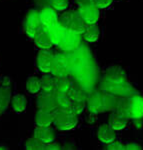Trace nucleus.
<instances>
[{
	"instance_id": "nucleus-39",
	"label": "nucleus",
	"mask_w": 143,
	"mask_h": 150,
	"mask_svg": "<svg viewBox=\"0 0 143 150\" xmlns=\"http://www.w3.org/2000/svg\"><path fill=\"white\" fill-rule=\"evenodd\" d=\"M8 149V147L7 146H4V145H0V150H6Z\"/></svg>"
},
{
	"instance_id": "nucleus-23",
	"label": "nucleus",
	"mask_w": 143,
	"mask_h": 150,
	"mask_svg": "<svg viewBox=\"0 0 143 150\" xmlns=\"http://www.w3.org/2000/svg\"><path fill=\"white\" fill-rule=\"evenodd\" d=\"M68 95L71 98L72 102H86L87 96L88 93L86 91H84L83 89H81L80 87H78L75 83H73V85L71 86V88L68 91Z\"/></svg>"
},
{
	"instance_id": "nucleus-29",
	"label": "nucleus",
	"mask_w": 143,
	"mask_h": 150,
	"mask_svg": "<svg viewBox=\"0 0 143 150\" xmlns=\"http://www.w3.org/2000/svg\"><path fill=\"white\" fill-rule=\"evenodd\" d=\"M24 146L27 150H44L45 144L41 142L38 138H36L35 136H33L26 140Z\"/></svg>"
},
{
	"instance_id": "nucleus-21",
	"label": "nucleus",
	"mask_w": 143,
	"mask_h": 150,
	"mask_svg": "<svg viewBox=\"0 0 143 150\" xmlns=\"http://www.w3.org/2000/svg\"><path fill=\"white\" fill-rule=\"evenodd\" d=\"M41 91L43 92H55L56 87V77L53 75H49L48 73H44L40 78Z\"/></svg>"
},
{
	"instance_id": "nucleus-2",
	"label": "nucleus",
	"mask_w": 143,
	"mask_h": 150,
	"mask_svg": "<svg viewBox=\"0 0 143 150\" xmlns=\"http://www.w3.org/2000/svg\"><path fill=\"white\" fill-rule=\"evenodd\" d=\"M99 89L116 97H130L138 92L128 81L125 71L119 66L108 67L99 80Z\"/></svg>"
},
{
	"instance_id": "nucleus-26",
	"label": "nucleus",
	"mask_w": 143,
	"mask_h": 150,
	"mask_svg": "<svg viewBox=\"0 0 143 150\" xmlns=\"http://www.w3.org/2000/svg\"><path fill=\"white\" fill-rule=\"evenodd\" d=\"M74 82L70 78V76H62V77H56V87L55 91L59 92H68L71 86L73 85Z\"/></svg>"
},
{
	"instance_id": "nucleus-22",
	"label": "nucleus",
	"mask_w": 143,
	"mask_h": 150,
	"mask_svg": "<svg viewBox=\"0 0 143 150\" xmlns=\"http://www.w3.org/2000/svg\"><path fill=\"white\" fill-rule=\"evenodd\" d=\"M46 30H47L48 34H49V37L52 41L53 45H57L58 46V44L60 43V41H61L63 37L65 29L63 28L59 23H56L55 25H53L52 27L46 29Z\"/></svg>"
},
{
	"instance_id": "nucleus-27",
	"label": "nucleus",
	"mask_w": 143,
	"mask_h": 150,
	"mask_svg": "<svg viewBox=\"0 0 143 150\" xmlns=\"http://www.w3.org/2000/svg\"><path fill=\"white\" fill-rule=\"evenodd\" d=\"M55 97H56L58 108H70L72 104V100L68 95V92L55 91Z\"/></svg>"
},
{
	"instance_id": "nucleus-30",
	"label": "nucleus",
	"mask_w": 143,
	"mask_h": 150,
	"mask_svg": "<svg viewBox=\"0 0 143 150\" xmlns=\"http://www.w3.org/2000/svg\"><path fill=\"white\" fill-rule=\"evenodd\" d=\"M72 14H73V11H65L60 16H58V23L64 29H69Z\"/></svg>"
},
{
	"instance_id": "nucleus-6",
	"label": "nucleus",
	"mask_w": 143,
	"mask_h": 150,
	"mask_svg": "<svg viewBox=\"0 0 143 150\" xmlns=\"http://www.w3.org/2000/svg\"><path fill=\"white\" fill-rule=\"evenodd\" d=\"M42 26H41L39 11L35 10V9L28 11L25 18H24V22H23V28L26 35L30 38H34L37 31Z\"/></svg>"
},
{
	"instance_id": "nucleus-28",
	"label": "nucleus",
	"mask_w": 143,
	"mask_h": 150,
	"mask_svg": "<svg viewBox=\"0 0 143 150\" xmlns=\"http://www.w3.org/2000/svg\"><path fill=\"white\" fill-rule=\"evenodd\" d=\"M26 89L29 93L36 94L41 90V84L40 79L36 76H30L28 77L27 81H26Z\"/></svg>"
},
{
	"instance_id": "nucleus-10",
	"label": "nucleus",
	"mask_w": 143,
	"mask_h": 150,
	"mask_svg": "<svg viewBox=\"0 0 143 150\" xmlns=\"http://www.w3.org/2000/svg\"><path fill=\"white\" fill-rule=\"evenodd\" d=\"M41 26L44 29H48L58 23L57 12L52 6H45L39 10Z\"/></svg>"
},
{
	"instance_id": "nucleus-35",
	"label": "nucleus",
	"mask_w": 143,
	"mask_h": 150,
	"mask_svg": "<svg viewBox=\"0 0 143 150\" xmlns=\"http://www.w3.org/2000/svg\"><path fill=\"white\" fill-rule=\"evenodd\" d=\"M33 1H34L35 5L40 9L45 6L51 5V0H33Z\"/></svg>"
},
{
	"instance_id": "nucleus-24",
	"label": "nucleus",
	"mask_w": 143,
	"mask_h": 150,
	"mask_svg": "<svg viewBox=\"0 0 143 150\" xmlns=\"http://www.w3.org/2000/svg\"><path fill=\"white\" fill-rule=\"evenodd\" d=\"M82 35L86 42H96L100 35L99 27L96 24H87V27Z\"/></svg>"
},
{
	"instance_id": "nucleus-32",
	"label": "nucleus",
	"mask_w": 143,
	"mask_h": 150,
	"mask_svg": "<svg viewBox=\"0 0 143 150\" xmlns=\"http://www.w3.org/2000/svg\"><path fill=\"white\" fill-rule=\"evenodd\" d=\"M85 106H86V102H78V101H76V102H72L70 108L77 115H80L84 111V109H85Z\"/></svg>"
},
{
	"instance_id": "nucleus-38",
	"label": "nucleus",
	"mask_w": 143,
	"mask_h": 150,
	"mask_svg": "<svg viewBox=\"0 0 143 150\" xmlns=\"http://www.w3.org/2000/svg\"><path fill=\"white\" fill-rule=\"evenodd\" d=\"M142 147L137 143H128L125 145V150H141Z\"/></svg>"
},
{
	"instance_id": "nucleus-36",
	"label": "nucleus",
	"mask_w": 143,
	"mask_h": 150,
	"mask_svg": "<svg viewBox=\"0 0 143 150\" xmlns=\"http://www.w3.org/2000/svg\"><path fill=\"white\" fill-rule=\"evenodd\" d=\"M60 149H62V147L58 143H55L54 141L45 144L44 146V150H60Z\"/></svg>"
},
{
	"instance_id": "nucleus-19",
	"label": "nucleus",
	"mask_w": 143,
	"mask_h": 150,
	"mask_svg": "<svg viewBox=\"0 0 143 150\" xmlns=\"http://www.w3.org/2000/svg\"><path fill=\"white\" fill-rule=\"evenodd\" d=\"M11 89L8 85L0 87V116L5 112L11 102Z\"/></svg>"
},
{
	"instance_id": "nucleus-11",
	"label": "nucleus",
	"mask_w": 143,
	"mask_h": 150,
	"mask_svg": "<svg viewBox=\"0 0 143 150\" xmlns=\"http://www.w3.org/2000/svg\"><path fill=\"white\" fill-rule=\"evenodd\" d=\"M130 116L133 120H140L143 118V96L139 93L129 97Z\"/></svg>"
},
{
	"instance_id": "nucleus-15",
	"label": "nucleus",
	"mask_w": 143,
	"mask_h": 150,
	"mask_svg": "<svg viewBox=\"0 0 143 150\" xmlns=\"http://www.w3.org/2000/svg\"><path fill=\"white\" fill-rule=\"evenodd\" d=\"M86 27H87V23L81 16V14L79 13V11L78 10L73 11L71 22H70V26H69L70 30L82 35L84 33V31H85Z\"/></svg>"
},
{
	"instance_id": "nucleus-37",
	"label": "nucleus",
	"mask_w": 143,
	"mask_h": 150,
	"mask_svg": "<svg viewBox=\"0 0 143 150\" xmlns=\"http://www.w3.org/2000/svg\"><path fill=\"white\" fill-rule=\"evenodd\" d=\"M77 6L82 7V6H86V5H90V4H94L93 0H75Z\"/></svg>"
},
{
	"instance_id": "nucleus-33",
	"label": "nucleus",
	"mask_w": 143,
	"mask_h": 150,
	"mask_svg": "<svg viewBox=\"0 0 143 150\" xmlns=\"http://www.w3.org/2000/svg\"><path fill=\"white\" fill-rule=\"evenodd\" d=\"M108 150H125V145L123 143H121L119 141H112L111 143L107 144L106 147Z\"/></svg>"
},
{
	"instance_id": "nucleus-9",
	"label": "nucleus",
	"mask_w": 143,
	"mask_h": 150,
	"mask_svg": "<svg viewBox=\"0 0 143 150\" xmlns=\"http://www.w3.org/2000/svg\"><path fill=\"white\" fill-rule=\"evenodd\" d=\"M53 57H54V53L50 49H40L38 51L36 63H37L38 69L42 73H50Z\"/></svg>"
},
{
	"instance_id": "nucleus-25",
	"label": "nucleus",
	"mask_w": 143,
	"mask_h": 150,
	"mask_svg": "<svg viewBox=\"0 0 143 150\" xmlns=\"http://www.w3.org/2000/svg\"><path fill=\"white\" fill-rule=\"evenodd\" d=\"M11 105L15 112L21 113L27 107V99L23 94H16L11 99Z\"/></svg>"
},
{
	"instance_id": "nucleus-20",
	"label": "nucleus",
	"mask_w": 143,
	"mask_h": 150,
	"mask_svg": "<svg viewBox=\"0 0 143 150\" xmlns=\"http://www.w3.org/2000/svg\"><path fill=\"white\" fill-rule=\"evenodd\" d=\"M128 120L125 118L121 117L120 115H118L117 113L112 111L110 115L108 117V124L111 128L115 130V131H120V130L124 129L127 125Z\"/></svg>"
},
{
	"instance_id": "nucleus-5",
	"label": "nucleus",
	"mask_w": 143,
	"mask_h": 150,
	"mask_svg": "<svg viewBox=\"0 0 143 150\" xmlns=\"http://www.w3.org/2000/svg\"><path fill=\"white\" fill-rule=\"evenodd\" d=\"M50 73L55 77L69 76V59L68 53L61 52L54 54L53 57Z\"/></svg>"
},
{
	"instance_id": "nucleus-31",
	"label": "nucleus",
	"mask_w": 143,
	"mask_h": 150,
	"mask_svg": "<svg viewBox=\"0 0 143 150\" xmlns=\"http://www.w3.org/2000/svg\"><path fill=\"white\" fill-rule=\"evenodd\" d=\"M69 0H51V5L56 11H64L68 7Z\"/></svg>"
},
{
	"instance_id": "nucleus-7",
	"label": "nucleus",
	"mask_w": 143,
	"mask_h": 150,
	"mask_svg": "<svg viewBox=\"0 0 143 150\" xmlns=\"http://www.w3.org/2000/svg\"><path fill=\"white\" fill-rule=\"evenodd\" d=\"M81 44V34L73 32L70 29H65L64 34L60 43L58 44V47L64 52H71L77 49Z\"/></svg>"
},
{
	"instance_id": "nucleus-4",
	"label": "nucleus",
	"mask_w": 143,
	"mask_h": 150,
	"mask_svg": "<svg viewBox=\"0 0 143 150\" xmlns=\"http://www.w3.org/2000/svg\"><path fill=\"white\" fill-rule=\"evenodd\" d=\"M78 123V115L71 108H57L53 112V124L62 131H68Z\"/></svg>"
},
{
	"instance_id": "nucleus-14",
	"label": "nucleus",
	"mask_w": 143,
	"mask_h": 150,
	"mask_svg": "<svg viewBox=\"0 0 143 150\" xmlns=\"http://www.w3.org/2000/svg\"><path fill=\"white\" fill-rule=\"evenodd\" d=\"M33 39H34L35 45L40 49H50L53 46V43L50 39L47 30L43 27H41L37 31Z\"/></svg>"
},
{
	"instance_id": "nucleus-1",
	"label": "nucleus",
	"mask_w": 143,
	"mask_h": 150,
	"mask_svg": "<svg viewBox=\"0 0 143 150\" xmlns=\"http://www.w3.org/2000/svg\"><path fill=\"white\" fill-rule=\"evenodd\" d=\"M69 59V76L78 87L90 93L98 82L99 71L90 47L81 44L74 51L67 52Z\"/></svg>"
},
{
	"instance_id": "nucleus-18",
	"label": "nucleus",
	"mask_w": 143,
	"mask_h": 150,
	"mask_svg": "<svg viewBox=\"0 0 143 150\" xmlns=\"http://www.w3.org/2000/svg\"><path fill=\"white\" fill-rule=\"evenodd\" d=\"M34 120L36 126L48 127L53 123V112L38 109L35 113Z\"/></svg>"
},
{
	"instance_id": "nucleus-16",
	"label": "nucleus",
	"mask_w": 143,
	"mask_h": 150,
	"mask_svg": "<svg viewBox=\"0 0 143 150\" xmlns=\"http://www.w3.org/2000/svg\"><path fill=\"white\" fill-rule=\"evenodd\" d=\"M34 136L36 138H38L41 142H43L44 144L50 143L53 142L55 139V133L54 131L48 127H42V126H37V128L34 131Z\"/></svg>"
},
{
	"instance_id": "nucleus-17",
	"label": "nucleus",
	"mask_w": 143,
	"mask_h": 150,
	"mask_svg": "<svg viewBox=\"0 0 143 150\" xmlns=\"http://www.w3.org/2000/svg\"><path fill=\"white\" fill-rule=\"evenodd\" d=\"M114 112L120 115L121 117L129 120L131 119L130 116V106H129V97H118L116 103Z\"/></svg>"
},
{
	"instance_id": "nucleus-3",
	"label": "nucleus",
	"mask_w": 143,
	"mask_h": 150,
	"mask_svg": "<svg viewBox=\"0 0 143 150\" xmlns=\"http://www.w3.org/2000/svg\"><path fill=\"white\" fill-rule=\"evenodd\" d=\"M118 97L104 92L101 89H94L88 93L86 99L87 109L91 114H100V113L114 111Z\"/></svg>"
},
{
	"instance_id": "nucleus-12",
	"label": "nucleus",
	"mask_w": 143,
	"mask_h": 150,
	"mask_svg": "<svg viewBox=\"0 0 143 150\" xmlns=\"http://www.w3.org/2000/svg\"><path fill=\"white\" fill-rule=\"evenodd\" d=\"M78 11L87 24H96L100 15L99 8L94 4L78 7Z\"/></svg>"
},
{
	"instance_id": "nucleus-13",
	"label": "nucleus",
	"mask_w": 143,
	"mask_h": 150,
	"mask_svg": "<svg viewBox=\"0 0 143 150\" xmlns=\"http://www.w3.org/2000/svg\"><path fill=\"white\" fill-rule=\"evenodd\" d=\"M97 137H98L99 141L107 145L115 140L116 131L113 128H111L109 126V124H102L98 128Z\"/></svg>"
},
{
	"instance_id": "nucleus-8",
	"label": "nucleus",
	"mask_w": 143,
	"mask_h": 150,
	"mask_svg": "<svg viewBox=\"0 0 143 150\" xmlns=\"http://www.w3.org/2000/svg\"><path fill=\"white\" fill-rule=\"evenodd\" d=\"M36 106L38 109L54 112L58 108L55 92H41L36 98Z\"/></svg>"
},
{
	"instance_id": "nucleus-34",
	"label": "nucleus",
	"mask_w": 143,
	"mask_h": 150,
	"mask_svg": "<svg viewBox=\"0 0 143 150\" xmlns=\"http://www.w3.org/2000/svg\"><path fill=\"white\" fill-rule=\"evenodd\" d=\"M113 0H93L94 5L97 6L99 9H104L106 7H108L112 3Z\"/></svg>"
}]
</instances>
